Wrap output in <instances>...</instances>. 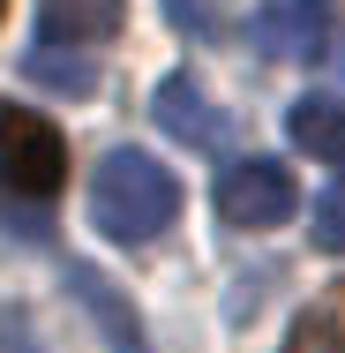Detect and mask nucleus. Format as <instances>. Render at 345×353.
Returning <instances> with one entry per match:
<instances>
[{"mask_svg":"<svg viewBox=\"0 0 345 353\" xmlns=\"http://www.w3.org/2000/svg\"><path fill=\"white\" fill-rule=\"evenodd\" d=\"M308 233H315V248H323V256H345V181H331V188L315 196Z\"/></svg>","mask_w":345,"mask_h":353,"instance_id":"obj_11","label":"nucleus"},{"mask_svg":"<svg viewBox=\"0 0 345 353\" xmlns=\"http://www.w3.org/2000/svg\"><path fill=\"white\" fill-rule=\"evenodd\" d=\"M23 75L38 83V90H53V98H98V61L83 53V46H30L23 53Z\"/></svg>","mask_w":345,"mask_h":353,"instance_id":"obj_8","label":"nucleus"},{"mask_svg":"<svg viewBox=\"0 0 345 353\" xmlns=\"http://www.w3.org/2000/svg\"><path fill=\"white\" fill-rule=\"evenodd\" d=\"M90 218H98V233H105V241L143 248V241H158V233L180 218V173H173V165H158L150 150H113V158H98Z\"/></svg>","mask_w":345,"mask_h":353,"instance_id":"obj_1","label":"nucleus"},{"mask_svg":"<svg viewBox=\"0 0 345 353\" xmlns=\"http://www.w3.org/2000/svg\"><path fill=\"white\" fill-rule=\"evenodd\" d=\"M68 293L90 308V323L105 331V346L113 353H143V323H136V301L121 293V285L105 279V271H90V263H68Z\"/></svg>","mask_w":345,"mask_h":353,"instance_id":"obj_7","label":"nucleus"},{"mask_svg":"<svg viewBox=\"0 0 345 353\" xmlns=\"http://www.w3.org/2000/svg\"><path fill=\"white\" fill-rule=\"evenodd\" d=\"M165 8H173V23H180L188 38H218V30H225V8H233V0H165Z\"/></svg>","mask_w":345,"mask_h":353,"instance_id":"obj_12","label":"nucleus"},{"mask_svg":"<svg viewBox=\"0 0 345 353\" xmlns=\"http://www.w3.org/2000/svg\"><path fill=\"white\" fill-rule=\"evenodd\" d=\"M278 353H345V323L331 316V308H308L293 331H285V346Z\"/></svg>","mask_w":345,"mask_h":353,"instance_id":"obj_10","label":"nucleus"},{"mask_svg":"<svg viewBox=\"0 0 345 353\" xmlns=\"http://www.w3.org/2000/svg\"><path fill=\"white\" fill-rule=\"evenodd\" d=\"M255 46L271 61H315L331 46V0H263Z\"/></svg>","mask_w":345,"mask_h":353,"instance_id":"obj_5","label":"nucleus"},{"mask_svg":"<svg viewBox=\"0 0 345 353\" xmlns=\"http://www.w3.org/2000/svg\"><path fill=\"white\" fill-rule=\"evenodd\" d=\"M61 181H68V136L45 113L0 98V196L8 203H53Z\"/></svg>","mask_w":345,"mask_h":353,"instance_id":"obj_2","label":"nucleus"},{"mask_svg":"<svg viewBox=\"0 0 345 353\" xmlns=\"http://www.w3.org/2000/svg\"><path fill=\"white\" fill-rule=\"evenodd\" d=\"M121 23H128V0H38V38L45 46H105V38H121Z\"/></svg>","mask_w":345,"mask_h":353,"instance_id":"obj_6","label":"nucleus"},{"mask_svg":"<svg viewBox=\"0 0 345 353\" xmlns=\"http://www.w3.org/2000/svg\"><path fill=\"white\" fill-rule=\"evenodd\" d=\"M150 121H158V136L188 143V150H218V143H225V113L203 98L196 75H158V90H150Z\"/></svg>","mask_w":345,"mask_h":353,"instance_id":"obj_4","label":"nucleus"},{"mask_svg":"<svg viewBox=\"0 0 345 353\" xmlns=\"http://www.w3.org/2000/svg\"><path fill=\"white\" fill-rule=\"evenodd\" d=\"M285 128H293V143H300L308 158H323V165H345V98H331V90L300 98Z\"/></svg>","mask_w":345,"mask_h":353,"instance_id":"obj_9","label":"nucleus"},{"mask_svg":"<svg viewBox=\"0 0 345 353\" xmlns=\"http://www.w3.org/2000/svg\"><path fill=\"white\" fill-rule=\"evenodd\" d=\"M210 203H218V218L233 233H271V225H285L300 211V188H293V173L278 158H240V165L218 173V196Z\"/></svg>","mask_w":345,"mask_h":353,"instance_id":"obj_3","label":"nucleus"},{"mask_svg":"<svg viewBox=\"0 0 345 353\" xmlns=\"http://www.w3.org/2000/svg\"><path fill=\"white\" fill-rule=\"evenodd\" d=\"M0 15H8V0H0Z\"/></svg>","mask_w":345,"mask_h":353,"instance_id":"obj_13","label":"nucleus"}]
</instances>
